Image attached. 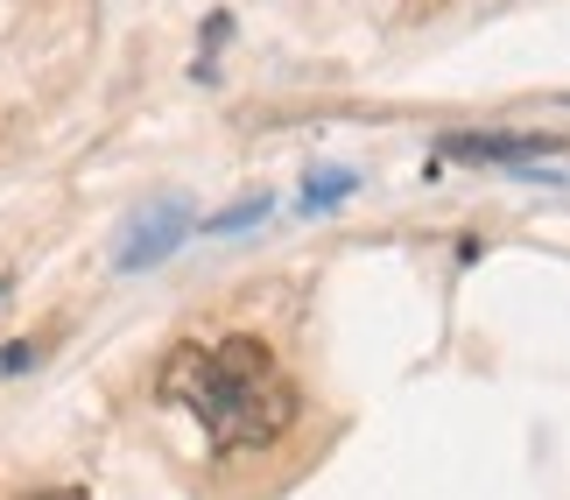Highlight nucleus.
I'll use <instances>...</instances> for the list:
<instances>
[{
    "label": "nucleus",
    "instance_id": "1",
    "mask_svg": "<svg viewBox=\"0 0 570 500\" xmlns=\"http://www.w3.org/2000/svg\"><path fill=\"white\" fill-rule=\"evenodd\" d=\"M156 395L190 409L212 451H261L296 423V388L261 339L233 332L218 345H177L156 374Z\"/></svg>",
    "mask_w": 570,
    "mask_h": 500
},
{
    "label": "nucleus",
    "instance_id": "2",
    "mask_svg": "<svg viewBox=\"0 0 570 500\" xmlns=\"http://www.w3.org/2000/svg\"><path fill=\"white\" fill-rule=\"evenodd\" d=\"M184 233H190V212H184L177 198H163V205H148L141 219L120 233V254H114V261H120L127 275H135V268H156V261H169V254H177V241H184Z\"/></svg>",
    "mask_w": 570,
    "mask_h": 500
},
{
    "label": "nucleus",
    "instance_id": "3",
    "mask_svg": "<svg viewBox=\"0 0 570 500\" xmlns=\"http://www.w3.org/2000/svg\"><path fill=\"white\" fill-rule=\"evenodd\" d=\"M444 156L451 163H542V156H557V141H542V135H444Z\"/></svg>",
    "mask_w": 570,
    "mask_h": 500
},
{
    "label": "nucleus",
    "instance_id": "4",
    "mask_svg": "<svg viewBox=\"0 0 570 500\" xmlns=\"http://www.w3.org/2000/svg\"><path fill=\"white\" fill-rule=\"evenodd\" d=\"M345 190H353V169H317L311 177V212H332Z\"/></svg>",
    "mask_w": 570,
    "mask_h": 500
},
{
    "label": "nucleus",
    "instance_id": "5",
    "mask_svg": "<svg viewBox=\"0 0 570 500\" xmlns=\"http://www.w3.org/2000/svg\"><path fill=\"white\" fill-rule=\"evenodd\" d=\"M254 219H268V198H247V205L218 212V219H205V233H239V226H254Z\"/></svg>",
    "mask_w": 570,
    "mask_h": 500
},
{
    "label": "nucleus",
    "instance_id": "6",
    "mask_svg": "<svg viewBox=\"0 0 570 500\" xmlns=\"http://www.w3.org/2000/svg\"><path fill=\"white\" fill-rule=\"evenodd\" d=\"M29 353H36V345H0V374H21V366H29Z\"/></svg>",
    "mask_w": 570,
    "mask_h": 500
},
{
    "label": "nucleus",
    "instance_id": "7",
    "mask_svg": "<svg viewBox=\"0 0 570 500\" xmlns=\"http://www.w3.org/2000/svg\"><path fill=\"white\" fill-rule=\"evenodd\" d=\"M29 500H85L78 487H50V493H29Z\"/></svg>",
    "mask_w": 570,
    "mask_h": 500
},
{
    "label": "nucleus",
    "instance_id": "8",
    "mask_svg": "<svg viewBox=\"0 0 570 500\" xmlns=\"http://www.w3.org/2000/svg\"><path fill=\"white\" fill-rule=\"evenodd\" d=\"M0 296H8V282H0Z\"/></svg>",
    "mask_w": 570,
    "mask_h": 500
}]
</instances>
